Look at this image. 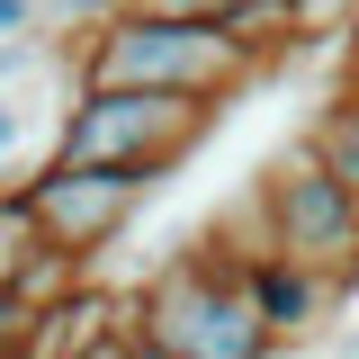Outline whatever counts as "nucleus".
<instances>
[{
  "mask_svg": "<svg viewBox=\"0 0 359 359\" xmlns=\"http://www.w3.org/2000/svg\"><path fill=\"white\" fill-rule=\"evenodd\" d=\"M252 81H261V63L224 36V18H135V9H108V18H90V36H72V90H153V99L224 108Z\"/></svg>",
  "mask_w": 359,
  "mask_h": 359,
  "instance_id": "obj_1",
  "label": "nucleus"
},
{
  "mask_svg": "<svg viewBox=\"0 0 359 359\" xmlns=\"http://www.w3.org/2000/svg\"><path fill=\"white\" fill-rule=\"evenodd\" d=\"M135 341H153L171 359H278V332L252 314V297L216 243L171 252L135 287Z\"/></svg>",
  "mask_w": 359,
  "mask_h": 359,
  "instance_id": "obj_2",
  "label": "nucleus"
},
{
  "mask_svg": "<svg viewBox=\"0 0 359 359\" xmlns=\"http://www.w3.org/2000/svg\"><path fill=\"white\" fill-rule=\"evenodd\" d=\"M224 108L207 99H153V90H72L54 117V162L72 171H162L171 180Z\"/></svg>",
  "mask_w": 359,
  "mask_h": 359,
  "instance_id": "obj_3",
  "label": "nucleus"
},
{
  "mask_svg": "<svg viewBox=\"0 0 359 359\" xmlns=\"http://www.w3.org/2000/svg\"><path fill=\"white\" fill-rule=\"evenodd\" d=\"M252 216L269 224V252L323 269L341 297L359 287V198L314 162L306 144L278 153V162H261V180H252Z\"/></svg>",
  "mask_w": 359,
  "mask_h": 359,
  "instance_id": "obj_4",
  "label": "nucleus"
},
{
  "mask_svg": "<svg viewBox=\"0 0 359 359\" xmlns=\"http://www.w3.org/2000/svg\"><path fill=\"white\" fill-rule=\"evenodd\" d=\"M153 189H162V171H72V162H54V153H45L36 171L9 180V198L36 216V233L54 252H72V261H99V252L144 216Z\"/></svg>",
  "mask_w": 359,
  "mask_h": 359,
  "instance_id": "obj_5",
  "label": "nucleus"
},
{
  "mask_svg": "<svg viewBox=\"0 0 359 359\" xmlns=\"http://www.w3.org/2000/svg\"><path fill=\"white\" fill-rule=\"evenodd\" d=\"M233 278H243L252 314L278 332V351H306V341H323V323H332V306H341V287H332L323 269L287 261V252H252Z\"/></svg>",
  "mask_w": 359,
  "mask_h": 359,
  "instance_id": "obj_6",
  "label": "nucleus"
},
{
  "mask_svg": "<svg viewBox=\"0 0 359 359\" xmlns=\"http://www.w3.org/2000/svg\"><path fill=\"white\" fill-rule=\"evenodd\" d=\"M306 153H314V162H323L332 180H341L351 198H359V90L323 99V108L306 117Z\"/></svg>",
  "mask_w": 359,
  "mask_h": 359,
  "instance_id": "obj_7",
  "label": "nucleus"
},
{
  "mask_svg": "<svg viewBox=\"0 0 359 359\" xmlns=\"http://www.w3.org/2000/svg\"><path fill=\"white\" fill-rule=\"evenodd\" d=\"M90 287V261H72V252H54V243H36V261H27V278H18V297L36 314H54V306H72Z\"/></svg>",
  "mask_w": 359,
  "mask_h": 359,
  "instance_id": "obj_8",
  "label": "nucleus"
},
{
  "mask_svg": "<svg viewBox=\"0 0 359 359\" xmlns=\"http://www.w3.org/2000/svg\"><path fill=\"white\" fill-rule=\"evenodd\" d=\"M287 18H297V54H306V45H351L359 36V0H287Z\"/></svg>",
  "mask_w": 359,
  "mask_h": 359,
  "instance_id": "obj_9",
  "label": "nucleus"
},
{
  "mask_svg": "<svg viewBox=\"0 0 359 359\" xmlns=\"http://www.w3.org/2000/svg\"><path fill=\"white\" fill-rule=\"evenodd\" d=\"M36 216L18 207V198H0V297H18V278H27V261H36Z\"/></svg>",
  "mask_w": 359,
  "mask_h": 359,
  "instance_id": "obj_10",
  "label": "nucleus"
},
{
  "mask_svg": "<svg viewBox=\"0 0 359 359\" xmlns=\"http://www.w3.org/2000/svg\"><path fill=\"white\" fill-rule=\"evenodd\" d=\"M135 18H224V0H117Z\"/></svg>",
  "mask_w": 359,
  "mask_h": 359,
  "instance_id": "obj_11",
  "label": "nucleus"
},
{
  "mask_svg": "<svg viewBox=\"0 0 359 359\" xmlns=\"http://www.w3.org/2000/svg\"><path fill=\"white\" fill-rule=\"evenodd\" d=\"M36 18L45 0H0V45H36Z\"/></svg>",
  "mask_w": 359,
  "mask_h": 359,
  "instance_id": "obj_12",
  "label": "nucleus"
},
{
  "mask_svg": "<svg viewBox=\"0 0 359 359\" xmlns=\"http://www.w3.org/2000/svg\"><path fill=\"white\" fill-rule=\"evenodd\" d=\"M18 135H27V108H9V99H0V162L18 153ZM0 180H9V171H0Z\"/></svg>",
  "mask_w": 359,
  "mask_h": 359,
  "instance_id": "obj_13",
  "label": "nucleus"
},
{
  "mask_svg": "<svg viewBox=\"0 0 359 359\" xmlns=\"http://www.w3.org/2000/svg\"><path fill=\"white\" fill-rule=\"evenodd\" d=\"M36 54H45V45H0V90L18 81V72H27V63H36Z\"/></svg>",
  "mask_w": 359,
  "mask_h": 359,
  "instance_id": "obj_14",
  "label": "nucleus"
},
{
  "mask_svg": "<svg viewBox=\"0 0 359 359\" xmlns=\"http://www.w3.org/2000/svg\"><path fill=\"white\" fill-rule=\"evenodd\" d=\"M135 359H171V351H153V341H135Z\"/></svg>",
  "mask_w": 359,
  "mask_h": 359,
  "instance_id": "obj_15",
  "label": "nucleus"
},
{
  "mask_svg": "<svg viewBox=\"0 0 359 359\" xmlns=\"http://www.w3.org/2000/svg\"><path fill=\"white\" fill-rule=\"evenodd\" d=\"M0 198H9V180H0Z\"/></svg>",
  "mask_w": 359,
  "mask_h": 359,
  "instance_id": "obj_16",
  "label": "nucleus"
}]
</instances>
